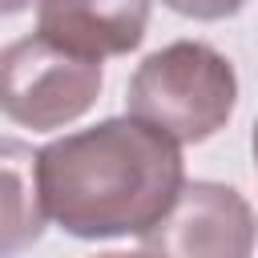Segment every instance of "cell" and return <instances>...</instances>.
<instances>
[{
    "label": "cell",
    "mask_w": 258,
    "mask_h": 258,
    "mask_svg": "<svg viewBox=\"0 0 258 258\" xmlns=\"http://www.w3.org/2000/svg\"><path fill=\"white\" fill-rule=\"evenodd\" d=\"M44 214L73 238L101 242L149 230L185 181L181 149L165 133L109 117L36 149Z\"/></svg>",
    "instance_id": "obj_1"
},
{
    "label": "cell",
    "mask_w": 258,
    "mask_h": 258,
    "mask_svg": "<svg viewBox=\"0 0 258 258\" xmlns=\"http://www.w3.org/2000/svg\"><path fill=\"white\" fill-rule=\"evenodd\" d=\"M238 105L234 64L206 40H173L149 52L129 77L125 109L133 121L177 145H198L226 129Z\"/></svg>",
    "instance_id": "obj_2"
},
{
    "label": "cell",
    "mask_w": 258,
    "mask_h": 258,
    "mask_svg": "<svg viewBox=\"0 0 258 258\" xmlns=\"http://www.w3.org/2000/svg\"><path fill=\"white\" fill-rule=\"evenodd\" d=\"M101 81V60L24 36L0 52V113L24 129H64L93 109Z\"/></svg>",
    "instance_id": "obj_3"
},
{
    "label": "cell",
    "mask_w": 258,
    "mask_h": 258,
    "mask_svg": "<svg viewBox=\"0 0 258 258\" xmlns=\"http://www.w3.org/2000/svg\"><path fill=\"white\" fill-rule=\"evenodd\" d=\"M137 238L141 258H250L254 210L234 185L181 181L169 210Z\"/></svg>",
    "instance_id": "obj_4"
},
{
    "label": "cell",
    "mask_w": 258,
    "mask_h": 258,
    "mask_svg": "<svg viewBox=\"0 0 258 258\" xmlns=\"http://www.w3.org/2000/svg\"><path fill=\"white\" fill-rule=\"evenodd\" d=\"M145 28L149 0H36V36L89 60L133 52Z\"/></svg>",
    "instance_id": "obj_5"
},
{
    "label": "cell",
    "mask_w": 258,
    "mask_h": 258,
    "mask_svg": "<svg viewBox=\"0 0 258 258\" xmlns=\"http://www.w3.org/2000/svg\"><path fill=\"white\" fill-rule=\"evenodd\" d=\"M44 222L48 214L36 181V149L20 137H0V258L32 250Z\"/></svg>",
    "instance_id": "obj_6"
},
{
    "label": "cell",
    "mask_w": 258,
    "mask_h": 258,
    "mask_svg": "<svg viewBox=\"0 0 258 258\" xmlns=\"http://www.w3.org/2000/svg\"><path fill=\"white\" fill-rule=\"evenodd\" d=\"M161 4L173 8L177 16H189V20H222V16L242 12L246 0H161Z\"/></svg>",
    "instance_id": "obj_7"
},
{
    "label": "cell",
    "mask_w": 258,
    "mask_h": 258,
    "mask_svg": "<svg viewBox=\"0 0 258 258\" xmlns=\"http://www.w3.org/2000/svg\"><path fill=\"white\" fill-rule=\"evenodd\" d=\"M32 0H0V16H12V12H20V8H28Z\"/></svg>",
    "instance_id": "obj_8"
},
{
    "label": "cell",
    "mask_w": 258,
    "mask_h": 258,
    "mask_svg": "<svg viewBox=\"0 0 258 258\" xmlns=\"http://www.w3.org/2000/svg\"><path fill=\"white\" fill-rule=\"evenodd\" d=\"M93 258H141V254H121V250H109V254H93Z\"/></svg>",
    "instance_id": "obj_9"
}]
</instances>
